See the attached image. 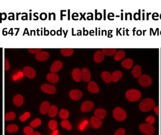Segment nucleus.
I'll list each match as a JSON object with an SVG mask.
<instances>
[{
    "instance_id": "nucleus-34",
    "label": "nucleus",
    "mask_w": 161,
    "mask_h": 135,
    "mask_svg": "<svg viewBox=\"0 0 161 135\" xmlns=\"http://www.w3.org/2000/svg\"><path fill=\"white\" fill-rule=\"evenodd\" d=\"M58 126V123L55 120H50L49 123V127L51 130H55Z\"/></svg>"
},
{
    "instance_id": "nucleus-10",
    "label": "nucleus",
    "mask_w": 161,
    "mask_h": 135,
    "mask_svg": "<svg viewBox=\"0 0 161 135\" xmlns=\"http://www.w3.org/2000/svg\"><path fill=\"white\" fill-rule=\"evenodd\" d=\"M69 96L73 100H79L83 96V93L79 90L75 89V90H71L69 93Z\"/></svg>"
},
{
    "instance_id": "nucleus-30",
    "label": "nucleus",
    "mask_w": 161,
    "mask_h": 135,
    "mask_svg": "<svg viewBox=\"0 0 161 135\" xmlns=\"http://www.w3.org/2000/svg\"><path fill=\"white\" fill-rule=\"evenodd\" d=\"M7 130L8 132L10 133H15L19 130V127L16 124H10L7 126Z\"/></svg>"
},
{
    "instance_id": "nucleus-28",
    "label": "nucleus",
    "mask_w": 161,
    "mask_h": 135,
    "mask_svg": "<svg viewBox=\"0 0 161 135\" xmlns=\"http://www.w3.org/2000/svg\"><path fill=\"white\" fill-rule=\"evenodd\" d=\"M62 55L65 57L72 56L74 54V50L71 48H63L61 49Z\"/></svg>"
},
{
    "instance_id": "nucleus-33",
    "label": "nucleus",
    "mask_w": 161,
    "mask_h": 135,
    "mask_svg": "<svg viewBox=\"0 0 161 135\" xmlns=\"http://www.w3.org/2000/svg\"><path fill=\"white\" fill-rule=\"evenodd\" d=\"M41 123H42V122H41L40 119L39 118H36L31 122L30 126L32 127L35 128V127L40 126L41 125Z\"/></svg>"
},
{
    "instance_id": "nucleus-41",
    "label": "nucleus",
    "mask_w": 161,
    "mask_h": 135,
    "mask_svg": "<svg viewBox=\"0 0 161 135\" xmlns=\"http://www.w3.org/2000/svg\"><path fill=\"white\" fill-rule=\"evenodd\" d=\"M114 135H125V130L123 128H120L116 131Z\"/></svg>"
},
{
    "instance_id": "nucleus-17",
    "label": "nucleus",
    "mask_w": 161,
    "mask_h": 135,
    "mask_svg": "<svg viewBox=\"0 0 161 135\" xmlns=\"http://www.w3.org/2000/svg\"><path fill=\"white\" fill-rule=\"evenodd\" d=\"M47 79L52 84H56L59 81V76L56 73H50L47 75Z\"/></svg>"
},
{
    "instance_id": "nucleus-32",
    "label": "nucleus",
    "mask_w": 161,
    "mask_h": 135,
    "mask_svg": "<svg viewBox=\"0 0 161 135\" xmlns=\"http://www.w3.org/2000/svg\"><path fill=\"white\" fill-rule=\"evenodd\" d=\"M16 115L13 112H10L6 114L5 115V119L7 121H13L15 119Z\"/></svg>"
},
{
    "instance_id": "nucleus-7",
    "label": "nucleus",
    "mask_w": 161,
    "mask_h": 135,
    "mask_svg": "<svg viewBox=\"0 0 161 135\" xmlns=\"http://www.w3.org/2000/svg\"><path fill=\"white\" fill-rule=\"evenodd\" d=\"M94 106V104L92 101H85L82 103L80 109L82 112H89L92 110Z\"/></svg>"
},
{
    "instance_id": "nucleus-18",
    "label": "nucleus",
    "mask_w": 161,
    "mask_h": 135,
    "mask_svg": "<svg viewBox=\"0 0 161 135\" xmlns=\"http://www.w3.org/2000/svg\"><path fill=\"white\" fill-rule=\"evenodd\" d=\"M105 55L101 51L98 50L95 52L94 60L96 63H101L104 59Z\"/></svg>"
},
{
    "instance_id": "nucleus-11",
    "label": "nucleus",
    "mask_w": 161,
    "mask_h": 135,
    "mask_svg": "<svg viewBox=\"0 0 161 135\" xmlns=\"http://www.w3.org/2000/svg\"><path fill=\"white\" fill-rule=\"evenodd\" d=\"M50 55L46 51H41L35 55V57L39 61H44L49 58Z\"/></svg>"
},
{
    "instance_id": "nucleus-22",
    "label": "nucleus",
    "mask_w": 161,
    "mask_h": 135,
    "mask_svg": "<svg viewBox=\"0 0 161 135\" xmlns=\"http://www.w3.org/2000/svg\"><path fill=\"white\" fill-rule=\"evenodd\" d=\"M131 74L134 78H139L141 75V67L140 65H136L131 70Z\"/></svg>"
},
{
    "instance_id": "nucleus-36",
    "label": "nucleus",
    "mask_w": 161,
    "mask_h": 135,
    "mask_svg": "<svg viewBox=\"0 0 161 135\" xmlns=\"http://www.w3.org/2000/svg\"><path fill=\"white\" fill-rule=\"evenodd\" d=\"M30 116L31 115L30 114V112H25V113L23 114V115L20 116L19 120H20V121L24 122V121H27L28 118L30 117Z\"/></svg>"
},
{
    "instance_id": "nucleus-6",
    "label": "nucleus",
    "mask_w": 161,
    "mask_h": 135,
    "mask_svg": "<svg viewBox=\"0 0 161 135\" xmlns=\"http://www.w3.org/2000/svg\"><path fill=\"white\" fill-rule=\"evenodd\" d=\"M23 73L27 78L33 79H34L36 75V71L33 68L29 66H26L23 68Z\"/></svg>"
},
{
    "instance_id": "nucleus-45",
    "label": "nucleus",
    "mask_w": 161,
    "mask_h": 135,
    "mask_svg": "<svg viewBox=\"0 0 161 135\" xmlns=\"http://www.w3.org/2000/svg\"></svg>"
},
{
    "instance_id": "nucleus-20",
    "label": "nucleus",
    "mask_w": 161,
    "mask_h": 135,
    "mask_svg": "<svg viewBox=\"0 0 161 135\" xmlns=\"http://www.w3.org/2000/svg\"><path fill=\"white\" fill-rule=\"evenodd\" d=\"M101 76L105 82L109 84L112 82V75L108 71H103L101 74Z\"/></svg>"
},
{
    "instance_id": "nucleus-44",
    "label": "nucleus",
    "mask_w": 161,
    "mask_h": 135,
    "mask_svg": "<svg viewBox=\"0 0 161 135\" xmlns=\"http://www.w3.org/2000/svg\"><path fill=\"white\" fill-rule=\"evenodd\" d=\"M33 135H42L40 133L38 132H34V133H33Z\"/></svg>"
},
{
    "instance_id": "nucleus-16",
    "label": "nucleus",
    "mask_w": 161,
    "mask_h": 135,
    "mask_svg": "<svg viewBox=\"0 0 161 135\" xmlns=\"http://www.w3.org/2000/svg\"><path fill=\"white\" fill-rule=\"evenodd\" d=\"M88 90L92 93H97L99 91V88L97 83L94 81H91L89 83Z\"/></svg>"
},
{
    "instance_id": "nucleus-21",
    "label": "nucleus",
    "mask_w": 161,
    "mask_h": 135,
    "mask_svg": "<svg viewBox=\"0 0 161 135\" xmlns=\"http://www.w3.org/2000/svg\"><path fill=\"white\" fill-rule=\"evenodd\" d=\"M107 111L102 108H98L95 111L94 115L96 117L98 118L100 120L104 119L107 115Z\"/></svg>"
},
{
    "instance_id": "nucleus-25",
    "label": "nucleus",
    "mask_w": 161,
    "mask_h": 135,
    "mask_svg": "<svg viewBox=\"0 0 161 135\" xmlns=\"http://www.w3.org/2000/svg\"><path fill=\"white\" fill-rule=\"evenodd\" d=\"M58 112V109L55 105H52L50 106L49 111H48V115L50 117H54L56 116Z\"/></svg>"
},
{
    "instance_id": "nucleus-24",
    "label": "nucleus",
    "mask_w": 161,
    "mask_h": 135,
    "mask_svg": "<svg viewBox=\"0 0 161 135\" xmlns=\"http://www.w3.org/2000/svg\"><path fill=\"white\" fill-rule=\"evenodd\" d=\"M122 72L120 71H115L112 74V81L114 82H116L118 81L122 78Z\"/></svg>"
},
{
    "instance_id": "nucleus-26",
    "label": "nucleus",
    "mask_w": 161,
    "mask_h": 135,
    "mask_svg": "<svg viewBox=\"0 0 161 135\" xmlns=\"http://www.w3.org/2000/svg\"><path fill=\"white\" fill-rule=\"evenodd\" d=\"M126 53L123 50H120L116 52L114 56V59L116 61H118L120 60H122L125 57Z\"/></svg>"
},
{
    "instance_id": "nucleus-19",
    "label": "nucleus",
    "mask_w": 161,
    "mask_h": 135,
    "mask_svg": "<svg viewBox=\"0 0 161 135\" xmlns=\"http://www.w3.org/2000/svg\"><path fill=\"white\" fill-rule=\"evenodd\" d=\"M50 104L48 101H44L42 103L40 108V111L43 115H46L48 112L50 108Z\"/></svg>"
},
{
    "instance_id": "nucleus-43",
    "label": "nucleus",
    "mask_w": 161,
    "mask_h": 135,
    "mask_svg": "<svg viewBox=\"0 0 161 135\" xmlns=\"http://www.w3.org/2000/svg\"><path fill=\"white\" fill-rule=\"evenodd\" d=\"M58 130H54V131H53V133H52V135H58Z\"/></svg>"
},
{
    "instance_id": "nucleus-2",
    "label": "nucleus",
    "mask_w": 161,
    "mask_h": 135,
    "mask_svg": "<svg viewBox=\"0 0 161 135\" xmlns=\"http://www.w3.org/2000/svg\"><path fill=\"white\" fill-rule=\"evenodd\" d=\"M126 97L129 101L136 102L141 99V93L140 91L136 89H130L126 91Z\"/></svg>"
},
{
    "instance_id": "nucleus-39",
    "label": "nucleus",
    "mask_w": 161,
    "mask_h": 135,
    "mask_svg": "<svg viewBox=\"0 0 161 135\" xmlns=\"http://www.w3.org/2000/svg\"><path fill=\"white\" fill-rule=\"evenodd\" d=\"M4 69L6 71H8L10 69V65L9 63L8 59L6 58H5L4 59Z\"/></svg>"
},
{
    "instance_id": "nucleus-12",
    "label": "nucleus",
    "mask_w": 161,
    "mask_h": 135,
    "mask_svg": "<svg viewBox=\"0 0 161 135\" xmlns=\"http://www.w3.org/2000/svg\"><path fill=\"white\" fill-rule=\"evenodd\" d=\"M81 72H82V79H83V81L88 82L91 80V74L89 70L86 68H84L81 70Z\"/></svg>"
},
{
    "instance_id": "nucleus-27",
    "label": "nucleus",
    "mask_w": 161,
    "mask_h": 135,
    "mask_svg": "<svg viewBox=\"0 0 161 135\" xmlns=\"http://www.w3.org/2000/svg\"><path fill=\"white\" fill-rule=\"evenodd\" d=\"M102 52L104 55L108 56H113L116 52V48H104L102 49Z\"/></svg>"
},
{
    "instance_id": "nucleus-5",
    "label": "nucleus",
    "mask_w": 161,
    "mask_h": 135,
    "mask_svg": "<svg viewBox=\"0 0 161 135\" xmlns=\"http://www.w3.org/2000/svg\"><path fill=\"white\" fill-rule=\"evenodd\" d=\"M138 84L142 87H149L152 82V80L149 75H141L138 79Z\"/></svg>"
},
{
    "instance_id": "nucleus-15",
    "label": "nucleus",
    "mask_w": 161,
    "mask_h": 135,
    "mask_svg": "<svg viewBox=\"0 0 161 135\" xmlns=\"http://www.w3.org/2000/svg\"><path fill=\"white\" fill-rule=\"evenodd\" d=\"M91 124L94 129H98L102 125L101 120L96 116H92L91 118Z\"/></svg>"
},
{
    "instance_id": "nucleus-31",
    "label": "nucleus",
    "mask_w": 161,
    "mask_h": 135,
    "mask_svg": "<svg viewBox=\"0 0 161 135\" xmlns=\"http://www.w3.org/2000/svg\"><path fill=\"white\" fill-rule=\"evenodd\" d=\"M61 125L63 128L66 129L67 130H70L72 129V125L67 120H63L61 123Z\"/></svg>"
},
{
    "instance_id": "nucleus-8",
    "label": "nucleus",
    "mask_w": 161,
    "mask_h": 135,
    "mask_svg": "<svg viewBox=\"0 0 161 135\" xmlns=\"http://www.w3.org/2000/svg\"><path fill=\"white\" fill-rule=\"evenodd\" d=\"M41 90L44 93L50 94H54L56 92V89L54 85L50 84H43L41 86Z\"/></svg>"
},
{
    "instance_id": "nucleus-3",
    "label": "nucleus",
    "mask_w": 161,
    "mask_h": 135,
    "mask_svg": "<svg viewBox=\"0 0 161 135\" xmlns=\"http://www.w3.org/2000/svg\"><path fill=\"white\" fill-rule=\"evenodd\" d=\"M113 115L114 118L118 121H123L127 117V114L125 111L119 107L116 108L114 110Z\"/></svg>"
},
{
    "instance_id": "nucleus-23",
    "label": "nucleus",
    "mask_w": 161,
    "mask_h": 135,
    "mask_svg": "<svg viewBox=\"0 0 161 135\" xmlns=\"http://www.w3.org/2000/svg\"><path fill=\"white\" fill-rule=\"evenodd\" d=\"M133 64V60L130 58H127L123 60L122 62V65L125 69L130 70Z\"/></svg>"
},
{
    "instance_id": "nucleus-13",
    "label": "nucleus",
    "mask_w": 161,
    "mask_h": 135,
    "mask_svg": "<svg viewBox=\"0 0 161 135\" xmlns=\"http://www.w3.org/2000/svg\"><path fill=\"white\" fill-rule=\"evenodd\" d=\"M72 76L73 79L76 82H80L82 80L81 70L78 68L74 69L72 71Z\"/></svg>"
},
{
    "instance_id": "nucleus-37",
    "label": "nucleus",
    "mask_w": 161,
    "mask_h": 135,
    "mask_svg": "<svg viewBox=\"0 0 161 135\" xmlns=\"http://www.w3.org/2000/svg\"><path fill=\"white\" fill-rule=\"evenodd\" d=\"M146 121L147 123L150 125H153L155 122V118L153 116H149L146 119Z\"/></svg>"
},
{
    "instance_id": "nucleus-14",
    "label": "nucleus",
    "mask_w": 161,
    "mask_h": 135,
    "mask_svg": "<svg viewBox=\"0 0 161 135\" xmlns=\"http://www.w3.org/2000/svg\"><path fill=\"white\" fill-rule=\"evenodd\" d=\"M24 97L21 94H17L13 99V102L16 106L20 107L24 103Z\"/></svg>"
},
{
    "instance_id": "nucleus-40",
    "label": "nucleus",
    "mask_w": 161,
    "mask_h": 135,
    "mask_svg": "<svg viewBox=\"0 0 161 135\" xmlns=\"http://www.w3.org/2000/svg\"><path fill=\"white\" fill-rule=\"evenodd\" d=\"M28 51L30 53L32 54H34L38 53V52H40L42 51V49L41 48H30L28 49Z\"/></svg>"
},
{
    "instance_id": "nucleus-4",
    "label": "nucleus",
    "mask_w": 161,
    "mask_h": 135,
    "mask_svg": "<svg viewBox=\"0 0 161 135\" xmlns=\"http://www.w3.org/2000/svg\"><path fill=\"white\" fill-rule=\"evenodd\" d=\"M139 129L142 133L146 135H153L155 132L154 127L147 123L141 124L139 126Z\"/></svg>"
},
{
    "instance_id": "nucleus-9",
    "label": "nucleus",
    "mask_w": 161,
    "mask_h": 135,
    "mask_svg": "<svg viewBox=\"0 0 161 135\" xmlns=\"http://www.w3.org/2000/svg\"><path fill=\"white\" fill-rule=\"evenodd\" d=\"M63 63L59 60H57L54 61L50 67V70L51 72L53 73H57L58 71L62 69Z\"/></svg>"
},
{
    "instance_id": "nucleus-42",
    "label": "nucleus",
    "mask_w": 161,
    "mask_h": 135,
    "mask_svg": "<svg viewBox=\"0 0 161 135\" xmlns=\"http://www.w3.org/2000/svg\"><path fill=\"white\" fill-rule=\"evenodd\" d=\"M154 111L156 112V114L157 115H159V108L158 106H156L154 108Z\"/></svg>"
},
{
    "instance_id": "nucleus-29",
    "label": "nucleus",
    "mask_w": 161,
    "mask_h": 135,
    "mask_svg": "<svg viewBox=\"0 0 161 135\" xmlns=\"http://www.w3.org/2000/svg\"><path fill=\"white\" fill-rule=\"evenodd\" d=\"M59 115L61 119L66 120L68 118L69 116V112L68 110L65 109H62L59 112Z\"/></svg>"
},
{
    "instance_id": "nucleus-35",
    "label": "nucleus",
    "mask_w": 161,
    "mask_h": 135,
    "mask_svg": "<svg viewBox=\"0 0 161 135\" xmlns=\"http://www.w3.org/2000/svg\"><path fill=\"white\" fill-rule=\"evenodd\" d=\"M24 132L25 135H33L34 131L33 127H32L31 126H27L25 127Z\"/></svg>"
},
{
    "instance_id": "nucleus-1",
    "label": "nucleus",
    "mask_w": 161,
    "mask_h": 135,
    "mask_svg": "<svg viewBox=\"0 0 161 135\" xmlns=\"http://www.w3.org/2000/svg\"><path fill=\"white\" fill-rule=\"evenodd\" d=\"M155 105L154 100L150 98H146L140 103L139 108L143 112H149L154 108Z\"/></svg>"
},
{
    "instance_id": "nucleus-38",
    "label": "nucleus",
    "mask_w": 161,
    "mask_h": 135,
    "mask_svg": "<svg viewBox=\"0 0 161 135\" xmlns=\"http://www.w3.org/2000/svg\"><path fill=\"white\" fill-rule=\"evenodd\" d=\"M88 121H87V120H85L84 121H83L80 125V130H84L86 127L87 126V125L88 124Z\"/></svg>"
}]
</instances>
